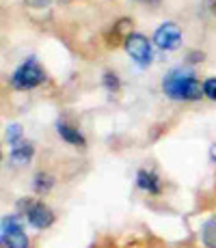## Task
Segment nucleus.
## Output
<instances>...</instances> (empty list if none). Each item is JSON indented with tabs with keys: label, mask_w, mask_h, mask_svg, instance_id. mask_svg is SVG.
I'll return each mask as SVG.
<instances>
[{
	"label": "nucleus",
	"mask_w": 216,
	"mask_h": 248,
	"mask_svg": "<svg viewBox=\"0 0 216 248\" xmlns=\"http://www.w3.org/2000/svg\"><path fill=\"white\" fill-rule=\"evenodd\" d=\"M20 136H22V127L17 125V123H11V125L7 127V142H9L11 147H16L17 142H22Z\"/></svg>",
	"instance_id": "11"
},
{
	"label": "nucleus",
	"mask_w": 216,
	"mask_h": 248,
	"mask_svg": "<svg viewBox=\"0 0 216 248\" xmlns=\"http://www.w3.org/2000/svg\"><path fill=\"white\" fill-rule=\"evenodd\" d=\"M46 80V74L43 69L37 65V59L31 56L26 63H22L20 67L16 69V74L11 76V84L16 89H35Z\"/></svg>",
	"instance_id": "2"
},
{
	"label": "nucleus",
	"mask_w": 216,
	"mask_h": 248,
	"mask_svg": "<svg viewBox=\"0 0 216 248\" xmlns=\"http://www.w3.org/2000/svg\"><path fill=\"white\" fill-rule=\"evenodd\" d=\"M2 244L7 248H28V237L16 216L2 218Z\"/></svg>",
	"instance_id": "4"
},
{
	"label": "nucleus",
	"mask_w": 216,
	"mask_h": 248,
	"mask_svg": "<svg viewBox=\"0 0 216 248\" xmlns=\"http://www.w3.org/2000/svg\"><path fill=\"white\" fill-rule=\"evenodd\" d=\"M26 2L31 4V7H46L50 0H26Z\"/></svg>",
	"instance_id": "15"
},
{
	"label": "nucleus",
	"mask_w": 216,
	"mask_h": 248,
	"mask_svg": "<svg viewBox=\"0 0 216 248\" xmlns=\"http://www.w3.org/2000/svg\"><path fill=\"white\" fill-rule=\"evenodd\" d=\"M201 242L208 248H216V218L208 220L201 229Z\"/></svg>",
	"instance_id": "10"
},
{
	"label": "nucleus",
	"mask_w": 216,
	"mask_h": 248,
	"mask_svg": "<svg viewBox=\"0 0 216 248\" xmlns=\"http://www.w3.org/2000/svg\"><path fill=\"white\" fill-rule=\"evenodd\" d=\"M104 82H106L110 89H117V78H115L113 74H106V76H104Z\"/></svg>",
	"instance_id": "14"
},
{
	"label": "nucleus",
	"mask_w": 216,
	"mask_h": 248,
	"mask_svg": "<svg viewBox=\"0 0 216 248\" xmlns=\"http://www.w3.org/2000/svg\"><path fill=\"white\" fill-rule=\"evenodd\" d=\"M26 220L31 222L35 229H46L54 222V216H52V212L43 203H28Z\"/></svg>",
	"instance_id": "6"
},
{
	"label": "nucleus",
	"mask_w": 216,
	"mask_h": 248,
	"mask_svg": "<svg viewBox=\"0 0 216 248\" xmlns=\"http://www.w3.org/2000/svg\"><path fill=\"white\" fill-rule=\"evenodd\" d=\"M50 188H52V177H48V175H37V179H35L37 192H48Z\"/></svg>",
	"instance_id": "12"
},
{
	"label": "nucleus",
	"mask_w": 216,
	"mask_h": 248,
	"mask_svg": "<svg viewBox=\"0 0 216 248\" xmlns=\"http://www.w3.org/2000/svg\"><path fill=\"white\" fill-rule=\"evenodd\" d=\"M153 44H156L160 50H166V52H171V50H177L182 44V32H180V28L175 26V24H171V22H165L160 28L156 31V35H153Z\"/></svg>",
	"instance_id": "5"
},
{
	"label": "nucleus",
	"mask_w": 216,
	"mask_h": 248,
	"mask_svg": "<svg viewBox=\"0 0 216 248\" xmlns=\"http://www.w3.org/2000/svg\"><path fill=\"white\" fill-rule=\"evenodd\" d=\"M136 186L141 190H145V192H150V194H158V192H160V181H158V177L153 173H150V170H138Z\"/></svg>",
	"instance_id": "7"
},
{
	"label": "nucleus",
	"mask_w": 216,
	"mask_h": 248,
	"mask_svg": "<svg viewBox=\"0 0 216 248\" xmlns=\"http://www.w3.org/2000/svg\"><path fill=\"white\" fill-rule=\"evenodd\" d=\"M56 132H59V136L63 138L65 142H69V145H76V147L84 145L83 134H80L78 130H74L71 125H67V123H56Z\"/></svg>",
	"instance_id": "8"
},
{
	"label": "nucleus",
	"mask_w": 216,
	"mask_h": 248,
	"mask_svg": "<svg viewBox=\"0 0 216 248\" xmlns=\"http://www.w3.org/2000/svg\"><path fill=\"white\" fill-rule=\"evenodd\" d=\"M203 95H208L210 99L216 102V78H210L203 82Z\"/></svg>",
	"instance_id": "13"
},
{
	"label": "nucleus",
	"mask_w": 216,
	"mask_h": 248,
	"mask_svg": "<svg viewBox=\"0 0 216 248\" xmlns=\"http://www.w3.org/2000/svg\"><path fill=\"white\" fill-rule=\"evenodd\" d=\"M162 91L171 99H199L203 95V87H199L193 71L173 69L162 80Z\"/></svg>",
	"instance_id": "1"
},
{
	"label": "nucleus",
	"mask_w": 216,
	"mask_h": 248,
	"mask_svg": "<svg viewBox=\"0 0 216 248\" xmlns=\"http://www.w3.org/2000/svg\"><path fill=\"white\" fill-rule=\"evenodd\" d=\"M33 155V145L28 142H17L16 147H11V160L16 164H22V162H28Z\"/></svg>",
	"instance_id": "9"
},
{
	"label": "nucleus",
	"mask_w": 216,
	"mask_h": 248,
	"mask_svg": "<svg viewBox=\"0 0 216 248\" xmlns=\"http://www.w3.org/2000/svg\"><path fill=\"white\" fill-rule=\"evenodd\" d=\"M210 155H212V160L216 162V145H212V149H210Z\"/></svg>",
	"instance_id": "16"
},
{
	"label": "nucleus",
	"mask_w": 216,
	"mask_h": 248,
	"mask_svg": "<svg viewBox=\"0 0 216 248\" xmlns=\"http://www.w3.org/2000/svg\"><path fill=\"white\" fill-rule=\"evenodd\" d=\"M123 46H126V52L130 54V59H132L134 63L138 65V67H147V65L151 63V59H153L151 46H150V41H147L143 35H138V32H132V35L126 37Z\"/></svg>",
	"instance_id": "3"
},
{
	"label": "nucleus",
	"mask_w": 216,
	"mask_h": 248,
	"mask_svg": "<svg viewBox=\"0 0 216 248\" xmlns=\"http://www.w3.org/2000/svg\"><path fill=\"white\" fill-rule=\"evenodd\" d=\"M143 2H156V0H143Z\"/></svg>",
	"instance_id": "17"
}]
</instances>
